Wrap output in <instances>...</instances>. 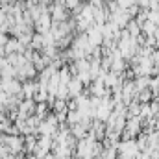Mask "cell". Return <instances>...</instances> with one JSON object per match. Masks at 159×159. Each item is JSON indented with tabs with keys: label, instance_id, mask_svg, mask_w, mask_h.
Here are the masks:
<instances>
[{
	"label": "cell",
	"instance_id": "6da1fadb",
	"mask_svg": "<svg viewBox=\"0 0 159 159\" xmlns=\"http://www.w3.org/2000/svg\"><path fill=\"white\" fill-rule=\"evenodd\" d=\"M63 2H65V6H69V7H78V6H81L80 0H63Z\"/></svg>",
	"mask_w": 159,
	"mask_h": 159
}]
</instances>
